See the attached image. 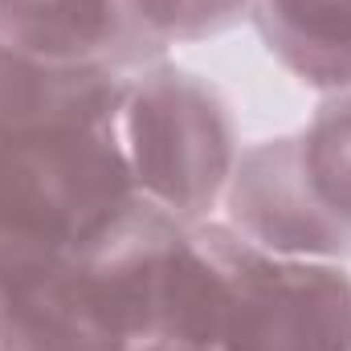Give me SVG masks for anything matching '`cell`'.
<instances>
[{"label": "cell", "mask_w": 351, "mask_h": 351, "mask_svg": "<svg viewBox=\"0 0 351 351\" xmlns=\"http://www.w3.org/2000/svg\"><path fill=\"white\" fill-rule=\"evenodd\" d=\"M74 294L86 351L213 348L221 278L196 225L156 204H131L74 254Z\"/></svg>", "instance_id": "1"}, {"label": "cell", "mask_w": 351, "mask_h": 351, "mask_svg": "<svg viewBox=\"0 0 351 351\" xmlns=\"http://www.w3.org/2000/svg\"><path fill=\"white\" fill-rule=\"evenodd\" d=\"M110 139L131 192L184 225L208 221L241 156L225 98L168 62L123 74Z\"/></svg>", "instance_id": "2"}, {"label": "cell", "mask_w": 351, "mask_h": 351, "mask_svg": "<svg viewBox=\"0 0 351 351\" xmlns=\"http://www.w3.org/2000/svg\"><path fill=\"white\" fill-rule=\"evenodd\" d=\"M196 237L221 278L208 351H351V274L339 262L265 254L225 221Z\"/></svg>", "instance_id": "3"}, {"label": "cell", "mask_w": 351, "mask_h": 351, "mask_svg": "<svg viewBox=\"0 0 351 351\" xmlns=\"http://www.w3.org/2000/svg\"><path fill=\"white\" fill-rule=\"evenodd\" d=\"M131 196L110 127L0 143V258H74Z\"/></svg>", "instance_id": "4"}, {"label": "cell", "mask_w": 351, "mask_h": 351, "mask_svg": "<svg viewBox=\"0 0 351 351\" xmlns=\"http://www.w3.org/2000/svg\"><path fill=\"white\" fill-rule=\"evenodd\" d=\"M221 204L225 225L265 254L311 262L351 258V225H343L315 192L298 135L245 147Z\"/></svg>", "instance_id": "5"}, {"label": "cell", "mask_w": 351, "mask_h": 351, "mask_svg": "<svg viewBox=\"0 0 351 351\" xmlns=\"http://www.w3.org/2000/svg\"><path fill=\"white\" fill-rule=\"evenodd\" d=\"M123 70L62 62L0 41V143L110 127Z\"/></svg>", "instance_id": "6"}, {"label": "cell", "mask_w": 351, "mask_h": 351, "mask_svg": "<svg viewBox=\"0 0 351 351\" xmlns=\"http://www.w3.org/2000/svg\"><path fill=\"white\" fill-rule=\"evenodd\" d=\"M0 41L41 58L102 62L123 74L147 66L119 0H0Z\"/></svg>", "instance_id": "7"}, {"label": "cell", "mask_w": 351, "mask_h": 351, "mask_svg": "<svg viewBox=\"0 0 351 351\" xmlns=\"http://www.w3.org/2000/svg\"><path fill=\"white\" fill-rule=\"evenodd\" d=\"M250 16L298 82L323 94L351 90V0H254Z\"/></svg>", "instance_id": "8"}, {"label": "cell", "mask_w": 351, "mask_h": 351, "mask_svg": "<svg viewBox=\"0 0 351 351\" xmlns=\"http://www.w3.org/2000/svg\"><path fill=\"white\" fill-rule=\"evenodd\" d=\"M254 0H119L123 25L147 62H160L168 45L217 37L250 16Z\"/></svg>", "instance_id": "9"}, {"label": "cell", "mask_w": 351, "mask_h": 351, "mask_svg": "<svg viewBox=\"0 0 351 351\" xmlns=\"http://www.w3.org/2000/svg\"><path fill=\"white\" fill-rule=\"evenodd\" d=\"M298 139L315 192L343 225H351V90L327 94Z\"/></svg>", "instance_id": "10"}, {"label": "cell", "mask_w": 351, "mask_h": 351, "mask_svg": "<svg viewBox=\"0 0 351 351\" xmlns=\"http://www.w3.org/2000/svg\"><path fill=\"white\" fill-rule=\"evenodd\" d=\"M204 351H208V348H204Z\"/></svg>", "instance_id": "11"}]
</instances>
